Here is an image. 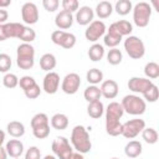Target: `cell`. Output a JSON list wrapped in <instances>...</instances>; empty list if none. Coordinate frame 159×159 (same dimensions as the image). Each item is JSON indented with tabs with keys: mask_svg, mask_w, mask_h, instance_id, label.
Here are the masks:
<instances>
[{
	"mask_svg": "<svg viewBox=\"0 0 159 159\" xmlns=\"http://www.w3.org/2000/svg\"><path fill=\"white\" fill-rule=\"evenodd\" d=\"M104 111H106V132L112 137L119 135L122 133L120 118L124 114L120 103L111 102Z\"/></svg>",
	"mask_w": 159,
	"mask_h": 159,
	"instance_id": "1",
	"label": "cell"
},
{
	"mask_svg": "<svg viewBox=\"0 0 159 159\" xmlns=\"http://www.w3.org/2000/svg\"><path fill=\"white\" fill-rule=\"evenodd\" d=\"M71 145L76 152L81 154H86L92 149V142L89 138L88 129L83 125H76L73 127L71 132Z\"/></svg>",
	"mask_w": 159,
	"mask_h": 159,
	"instance_id": "2",
	"label": "cell"
},
{
	"mask_svg": "<svg viewBox=\"0 0 159 159\" xmlns=\"http://www.w3.org/2000/svg\"><path fill=\"white\" fill-rule=\"evenodd\" d=\"M16 65L21 70H31L35 65V47L31 43H20L16 48Z\"/></svg>",
	"mask_w": 159,
	"mask_h": 159,
	"instance_id": "3",
	"label": "cell"
},
{
	"mask_svg": "<svg viewBox=\"0 0 159 159\" xmlns=\"http://www.w3.org/2000/svg\"><path fill=\"white\" fill-rule=\"evenodd\" d=\"M120 106L123 111L130 116H140L147 109L145 101L138 94H127L123 97Z\"/></svg>",
	"mask_w": 159,
	"mask_h": 159,
	"instance_id": "4",
	"label": "cell"
},
{
	"mask_svg": "<svg viewBox=\"0 0 159 159\" xmlns=\"http://www.w3.org/2000/svg\"><path fill=\"white\" fill-rule=\"evenodd\" d=\"M32 134L37 139H45L50 135V119L46 113H36L31 118Z\"/></svg>",
	"mask_w": 159,
	"mask_h": 159,
	"instance_id": "5",
	"label": "cell"
},
{
	"mask_svg": "<svg viewBox=\"0 0 159 159\" xmlns=\"http://www.w3.org/2000/svg\"><path fill=\"white\" fill-rule=\"evenodd\" d=\"M132 11H133V22L138 27L148 26L150 16H152V6L148 2L140 1V2L135 4L133 6Z\"/></svg>",
	"mask_w": 159,
	"mask_h": 159,
	"instance_id": "6",
	"label": "cell"
},
{
	"mask_svg": "<svg viewBox=\"0 0 159 159\" xmlns=\"http://www.w3.org/2000/svg\"><path fill=\"white\" fill-rule=\"evenodd\" d=\"M124 50L127 55L133 60H139L145 53V46L140 37L138 36H127L124 40Z\"/></svg>",
	"mask_w": 159,
	"mask_h": 159,
	"instance_id": "7",
	"label": "cell"
},
{
	"mask_svg": "<svg viewBox=\"0 0 159 159\" xmlns=\"http://www.w3.org/2000/svg\"><path fill=\"white\" fill-rule=\"evenodd\" d=\"M51 148H52V152L57 159H68L71 157V154L73 153L72 145L70 144L68 139L63 135L56 137L52 142Z\"/></svg>",
	"mask_w": 159,
	"mask_h": 159,
	"instance_id": "8",
	"label": "cell"
},
{
	"mask_svg": "<svg viewBox=\"0 0 159 159\" xmlns=\"http://www.w3.org/2000/svg\"><path fill=\"white\" fill-rule=\"evenodd\" d=\"M145 128V122L140 118L129 119L125 123L122 124V135L127 139H133L137 135L142 133V130Z\"/></svg>",
	"mask_w": 159,
	"mask_h": 159,
	"instance_id": "9",
	"label": "cell"
},
{
	"mask_svg": "<svg viewBox=\"0 0 159 159\" xmlns=\"http://www.w3.org/2000/svg\"><path fill=\"white\" fill-rule=\"evenodd\" d=\"M51 41L57 46H61L66 50H70L76 45L77 39L72 32H67V31H62V30H55L51 34Z\"/></svg>",
	"mask_w": 159,
	"mask_h": 159,
	"instance_id": "10",
	"label": "cell"
},
{
	"mask_svg": "<svg viewBox=\"0 0 159 159\" xmlns=\"http://www.w3.org/2000/svg\"><path fill=\"white\" fill-rule=\"evenodd\" d=\"M19 86L21 87L26 98L29 99H36L41 93L40 86L36 83L35 78L31 76H22L21 78H19Z\"/></svg>",
	"mask_w": 159,
	"mask_h": 159,
	"instance_id": "11",
	"label": "cell"
},
{
	"mask_svg": "<svg viewBox=\"0 0 159 159\" xmlns=\"http://www.w3.org/2000/svg\"><path fill=\"white\" fill-rule=\"evenodd\" d=\"M106 24L102 20H93L86 29L84 31V37L86 40H88L89 42H97L102 36H104L106 34Z\"/></svg>",
	"mask_w": 159,
	"mask_h": 159,
	"instance_id": "12",
	"label": "cell"
},
{
	"mask_svg": "<svg viewBox=\"0 0 159 159\" xmlns=\"http://www.w3.org/2000/svg\"><path fill=\"white\" fill-rule=\"evenodd\" d=\"M40 14L35 2H25L21 6V19L26 25H34L39 21Z\"/></svg>",
	"mask_w": 159,
	"mask_h": 159,
	"instance_id": "13",
	"label": "cell"
},
{
	"mask_svg": "<svg viewBox=\"0 0 159 159\" xmlns=\"http://www.w3.org/2000/svg\"><path fill=\"white\" fill-rule=\"evenodd\" d=\"M80 86H81L80 75H77L75 72H71V73H67L63 77L62 83H61V89L66 94H75L80 89Z\"/></svg>",
	"mask_w": 159,
	"mask_h": 159,
	"instance_id": "14",
	"label": "cell"
},
{
	"mask_svg": "<svg viewBox=\"0 0 159 159\" xmlns=\"http://www.w3.org/2000/svg\"><path fill=\"white\" fill-rule=\"evenodd\" d=\"M58 87H60V76H58V73H56L53 71L47 72L43 77V81H42V89L47 94H55L58 91Z\"/></svg>",
	"mask_w": 159,
	"mask_h": 159,
	"instance_id": "15",
	"label": "cell"
},
{
	"mask_svg": "<svg viewBox=\"0 0 159 159\" xmlns=\"http://www.w3.org/2000/svg\"><path fill=\"white\" fill-rule=\"evenodd\" d=\"M152 84H153V81L152 80H148L145 77H132L128 81V88L134 94L135 93L143 94Z\"/></svg>",
	"mask_w": 159,
	"mask_h": 159,
	"instance_id": "16",
	"label": "cell"
},
{
	"mask_svg": "<svg viewBox=\"0 0 159 159\" xmlns=\"http://www.w3.org/2000/svg\"><path fill=\"white\" fill-rule=\"evenodd\" d=\"M24 24L20 22H5L2 24V30H4V35L5 39H20L24 30H25Z\"/></svg>",
	"mask_w": 159,
	"mask_h": 159,
	"instance_id": "17",
	"label": "cell"
},
{
	"mask_svg": "<svg viewBox=\"0 0 159 159\" xmlns=\"http://www.w3.org/2000/svg\"><path fill=\"white\" fill-rule=\"evenodd\" d=\"M93 17H94V11L89 6L78 7V10L76 11V15H75L76 22L82 26H88L93 21Z\"/></svg>",
	"mask_w": 159,
	"mask_h": 159,
	"instance_id": "18",
	"label": "cell"
},
{
	"mask_svg": "<svg viewBox=\"0 0 159 159\" xmlns=\"http://www.w3.org/2000/svg\"><path fill=\"white\" fill-rule=\"evenodd\" d=\"M101 94L106 98V99H114L118 96V83L114 80H106L101 83Z\"/></svg>",
	"mask_w": 159,
	"mask_h": 159,
	"instance_id": "19",
	"label": "cell"
},
{
	"mask_svg": "<svg viewBox=\"0 0 159 159\" xmlns=\"http://www.w3.org/2000/svg\"><path fill=\"white\" fill-rule=\"evenodd\" d=\"M73 20H75V17H73V15L71 12L61 10L55 17V25L57 26L58 30L65 31V30H67V29H70L72 26Z\"/></svg>",
	"mask_w": 159,
	"mask_h": 159,
	"instance_id": "20",
	"label": "cell"
},
{
	"mask_svg": "<svg viewBox=\"0 0 159 159\" xmlns=\"http://www.w3.org/2000/svg\"><path fill=\"white\" fill-rule=\"evenodd\" d=\"M5 150L7 153V157H11L14 159L20 158L24 153V143L19 139H10L9 142H6Z\"/></svg>",
	"mask_w": 159,
	"mask_h": 159,
	"instance_id": "21",
	"label": "cell"
},
{
	"mask_svg": "<svg viewBox=\"0 0 159 159\" xmlns=\"http://www.w3.org/2000/svg\"><path fill=\"white\" fill-rule=\"evenodd\" d=\"M123 37L117 32V30L112 25H109V29L106 30V34L103 36V42H104L106 46H108L111 48H114L120 43Z\"/></svg>",
	"mask_w": 159,
	"mask_h": 159,
	"instance_id": "22",
	"label": "cell"
},
{
	"mask_svg": "<svg viewBox=\"0 0 159 159\" xmlns=\"http://www.w3.org/2000/svg\"><path fill=\"white\" fill-rule=\"evenodd\" d=\"M142 152H143V147H142V143L138 140H130L124 147V154L132 159L138 158L142 154Z\"/></svg>",
	"mask_w": 159,
	"mask_h": 159,
	"instance_id": "23",
	"label": "cell"
},
{
	"mask_svg": "<svg viewBox=\"0 0 159 159\" xmlns=\"http://www.w3.org/2000/svg\"><path fill=\"white\" fill-rule=\"evenodd\" d=\"M96 15L98 16V19H107L112 15L113 12V5L111 1H99L96 6V10H94Z\"/></svg>",
	"mask_w": 159,
	"mask_h": 159,
	"instance_id": "24",
	"label": "cell"
},
{
	"mask_svg": "<svg viewBox=\"0 0 159 159\" xmlns=\"http://www.w3.org/2000/svg\"><path fill=\"white\" fill-rule=\"evenodd\" d=\"M57 65V61H56V57L55 55L47 52V53H43L41 57H40V67L41 70L46 71V72H51Z\"/></svg>",
	"mask_w": 159,
	"mask_h": 159,
	"instance_id": "25",
	"label": "cell"
},
{
	"mask_svg": "<svg viewBox=\"0 0 159 159\" xmlns=\"http://www.w3.org/2000/svg\"><path fill=\"white\" fill-rule=\"evenodd\" d=\"M51 127L56 130H65L68 127V117L63 113H56L51 117Z\"/></svg>",
	"mask_w": 159,
	"mask_h": 159,
	"instance_id": "26",
	"label": "cell"
},
{
	"mask_svg": "<svg viewBox=\"0 0 159 159\" xmlns=\"http://www.w3.org/2000/svg\"><path fill=\"white\" fill-rule=\"evenodd\" d=\"M6 130L12 138H21L25 134V125L19 120H11L10 123H7Z\"/></svg>",
	"mask_w": 159,
	"mask_h": 159,
	"instance_id": "27",
	"label": "cell"
},
{
	"mask_svg": "<svg viewBox=\"0 0 159 159\" xmlns=\"http://www.w3.org/2000/svg\"><path fill=\"white\" fill-rule=\"evenodd\" d=\"M111 25L117 30V32L122 37L123 36H130V34L133 31V25L128 20H118V21H114Z\"/></svg>",
	"mask_w": 159,
	"mask_h": 159,
	"instance_id": "28",
	"label": "cell"
},
{
	"mask_svg": "<svg viewBox=\"0 0 159 159\" xmlns=\"http://www.w3.org/2000/svg\"><path fill=\"white\" fill-rule=\"evenodd\" d=\"M87 113L91 118L93 119H98L103 116L104 113V106L101 101H96V102H91L88 103V107H87Z\"/></svg>",
	"mask_w": 159,
	"mask_h": 159,
	"instance_id": "29",
	"label": "cell"
},
{
	"mask_svg": "<svg viewBox=\"0 0 159 159\" xmlns=\"http://www.w3.org/2000/svg\"><path fill=\"white\" fill-rule=\"evenodd\" d=\"M103 56H104V46L103 45L96 42L88 48V57L91 61L98 62L103 58Z\"/></svg>",
	"mask_w": 159,
	"mask_h": 159,
	"instance_id": "30",
	"label": "cell"
},
{
	"mask_svg": "<svg viewBox=\"0 0 159 159\" xmlns=\"http://www.w3.org/2000/svg\"><path fill=\"white\" fill-rule=\"evenodd\" d=\"M83 97H84V99H86L88 103H91V102H96V101H99V98L102 97L99 87H98V86L89 84V86L84 89V92H83Z\"/></svg>",
	"mask_w": 159,
	"mask_h": 159,
	"instance_id": "31",
	"label": "cell"
},
{
	"mask_svg": "<svg viewBox=\"0 0 159 159\" xmlns=\"http://www.w3.org/2000/svg\"><path fill=\"white\" fill-rule=\"evenodd\" d=\"M132 9H133V4H132L130 0H118V1L116 2L114 7H113V10H114L118 15H120V16L128 15V14L132 11Z\"/></svg>",
	"mask_w": 159,
	"mask_h": 159,
	"instance_id": "32",
	"label": "cell"
},
{
	"mask_svg": "<svg viewBox=\"0 0 159 159\" xmlns=\"http://www.w3.org/2000/svg\"><path fill=\"white\" fill-rule=\"evenodd\" d=\"M86 80H87V82L89 84L97 86L98 83L103 82V72L101 70H98V68H91L86 73Z\"/></svg>",
	"mask_w": 159,
	"mask_h": 159,
	"instance_id": "33",
	"label": "cell"
},
{
	"mask_svg": "<svg viewBox=\"0 0 159 159\" xmlns=\"http://www.w3.org/2000/svg\"><path fill=\"white\" fill-rule=\"evenodd\" d=\"M144 75H145V78H148V80H157L159 77V65L154 61L145 63Z\"/></svg>",
	"mask_w": 159,
	"mask_h": 159,
	"instance_id": "34",
	"label": "cell"
},
{
	"mask_svg": "<svg viewBox=\"0 0 159 159\" xmlns=\"http://www.w3.org/2000/svg\"><path fill=\"white\" fill-rule=\"evenodd\" d=\"M122 60H123V55H122V51L119 48L114 47V48H111L108 51V53H107V61H108L109 65L117 66V65H119L122 62Z\"/></svg>",
	"mask_w": 159,
	"mask_h": 159,
	"instance_id": "35",
	"label": "cell"
},
{
	"mask_svg": "<svg viewBox=\"0 0 159 159\" xmlns=\"http://www.w3.org/2000/svg\"><path fill=\"white\" fill-rule=\"evenodd\" d=\"M142 138L148 144H155L158 142V132L154 128H144L142 130Z\"/></svg>",
	"mask_w": 159,
	"mask_h": 159,
	"instance_id": "36",
	"label": "cell"
},
{
	"mask_svg": "<svg viewBox=\"0 0 159 159\" xmlns=\"http://www.w3.org/2000/svg\"><path fill=\"white\" fill-rule=\"evenodd\" d=\"M158 97H159V91H158V86L157 84H152L144 93H143V99L144 101H148V102H150V103H154V102H157V99H158Z\"/></svg>",
	"mask_w": 159,
	"mask_h": 159,
	"instance_id": "37",
	"label": "cell"
},
{
	"mask_svg": "<svg viewBox=\"0 0 159 159\" xmlns=\"http://www.w3.org/2000/svg\"><path fill=\"white\" fill-rule=\"evenodd\" d=\"M2 84L6 87V88H15L19 86V77L15 75V73H5V76L2 77Z\"/></svg>",
	"mask_w": 159,
	"mask_h": 159,
	"instance_id": "38",
	"label": "cell"
},
{
	"mask_svg": "<svg viewBox=\"0 0 159 159\" xmlns=\"http://www.w3.org/2000/svg\"><path fill=\"white\" fill-rule=\"evenodd\" d=\"M11 65H12L11 57L7 53H0V72L7 73V71L11 68Z\"/></svg>",
	"mask_w": 159,
	"mask_h": 159,
	"instance_id": "39",
	"label": "cell"
},
{
	"mask_svg": "<svg viewBox=\"0 0 159 159\" xmlns=\"http://www.w3.org/2000/svg\"><path fill=\"white\" fill-rule=\"evenodd\" d=\"M36 39V32L34 29H31L30 26H25V30L21 35V37L19 40H21L24 43H31L34 40Z\"/></svg>",
	"mask_w": 159,
	"mask_h": 159,
	"instance_id": "40",
	"label": "cell"
},
{
	"mask_svg": "<svg viewBox=\"0 0 159 159\" xmlns=\"http://www.w3.org/2000/svg\"><path fill=\"white\" fill-rule=\"evenodd\" d=\"M61 5H62V10L68 11L71 14L76 12L80 7V2L77 0H62Z\"/></svg>",
	"mask_w": 159,
	"mask_h": 159,
	"instance_id": "41",
	"label": "cell"
},
{
	"mask_svg": "<svg viewBox=\"0 0 159 159\" xmlns=\"http://www.w3.org/2000/svg\"><path fill=\"white\" fill-rule=\"evenodd\" d=\"M42 6L46 11L48 12H53L58 9L60 6V1L58 0H42Z\"/></svg>",
	"mask_w": 159,
	"mask_h": 159,
	"instance_id": "42",
	"label": "cell"
},
{
	"mask_svg": "<svg viewBox=\"0 0 159 159\" xmlns=\"http://www.w3.org/2000/svg\"><path fill=\"white\" fill-rule=\"evenodd\" d=\"M25 159H41V152L36 145L30 147L25 153Z\"/></svg>",
	"mask_w": 159,
	"mask_h": 159,
	"instance_id": "43",
	"label": "cell"
},
{
	"mask_svg": "<svg viewBox=\"0 0 159 159\" xmlns=\"http://www.w3.org/2000/svg\"><path fill=\"white\" fill-rule=\"evenodd\" d=\"M7 19H9V12L5 9H0V25L5 24Z\"/></svg>",
	"mask_w": 159,
	"mask_h": 159,
	"instance_id": "44",
	"label": "cell"
},
{
	"mask_svg": "<svg viewBox=\"0 0 159 159\" xmlns=\"http://www.w3.org/2000/svg\"><path fill=\"white\" fill-rule=\"evenodd\" d=\"M68 159H84V157H83V154H81L78 152H73Z\"/></svg>",
	"mask_w": 159,
	"mask_h": 159,
	"instance_id": "45",
	"label": "cell"
},
{
	"mask_svg": "<svg viewBox=\"0 0 159 159\" xmlns=\"http://www.w3.org/2000/svg\"><path fill=\"white\" fill-rule=\"evenodd\" d=\"M9 5H11V0H0V9H6Z\"/></svg>",
	"mask_w": 159,
	"mask_h": 159,
	"instance_id": "46",
	"label": "cell"
},
{
	"mask_svg": "<svg viewBox=\"0 0 159 159\" xmlns=\"http://www.w3.org/2000/svg\"><path fill=\"white\" fill-rule=\"evenodd\" d=\"M0 159H7V153L2 147H0Z\"/></svg>",
	"mask_w": 159,
	"mask_h": 159,
	"instance_id": "47",
	"label": "cell"
},
{
	"mask_svg": "<svg viewBox=\"0 0 159 159\" xmlns=\"http://www.w3.org/2000/svg\"><path fill=\"white\" fill-rule=\"evenodd\" d=\"M4 142H5V132L2 129H0V147H2Z\"/></svg>",
	"mask_w": 159,
	"mask_h": 159,
	"instance_id": "48",
	"label": "cell"
},
{
	"mask_svg": "<svg viewBox=\"0 0 159 159\" xmlns=\"http://www.w3.org/2000/svg\"><path fill=\"white\" fill-rule=\"evenodd\" d=\"M43 159H57L55 155H50V154H47V155H45L43 157Z\"/></svg>",
	"mask_w": 159,
	"mask_h": 159,
	"instance_id": "49",
	"label": "cell"
},
{
	"mask_svg": "<svg viewBox=\"0 0 159 159\" xmlns=\"http://www.w3.org/2000/svg\"><path fill=\"white\" fill-rule=\"evenodd\" d=\"M111 159H119V158H116V157H114V158H111Z\"/></svg>",
	"mask_w": 159,
	"mask_h": 159,
	"instance_id": "50",
	"label": "cell"
},
{
	"mask_svg": "<svg viewBox=\"0 0 159 159\" xmlns=\"http://www.w3.org/2000/svg\"><path fill=\"white\" fill-rule=\"evenodd\" d=\"M16 159H19V158H16Z\"/></svg>",
	"mask_w": 159,
	"mask_h": 159,
	"instance_id": "51",
	"label": "cell"
}]
</instances>
